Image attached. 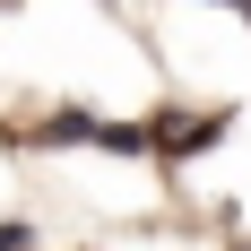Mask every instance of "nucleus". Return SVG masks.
Segmentation results:
<instances>
[{"label":"nucleus","instance_id":"1","mask_svg":"<svg viewBox=\"0 0 251 251\" xmlns=\"http://www.w3.org/2000/svg\"><path fill=\"white\" fill-rule=\"evenodd\" d=\"M18 243H26V234H18V226H0V251H18Z\"/></svg>","mask_w":251,"mask_h":251}]
</instances>
